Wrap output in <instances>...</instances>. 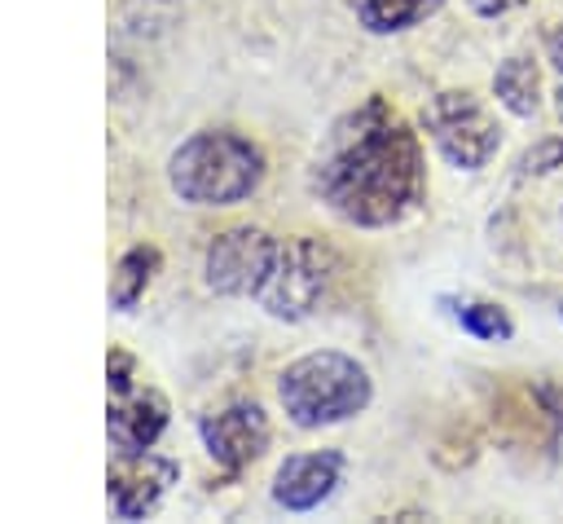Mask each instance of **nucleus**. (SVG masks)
I'll return each instance as SVG.
<instances>
[{
  "instance_id": "1",
  "label": "nucleus",
  "mask_w": 563,
  "mask_h": 524,
  "mask_svg": "<svg viewBox=\"0 0 563 524\" xmlns=\"http://www.w3.org/2000/svg\"><path fill=\"white\" fill-rule=\"evenodd\" d=\"M312 185L321 203L347 225H396L422 198L418 132L387 97H365L356 110L330 123L312 163Z\"/></svg>"
},
{
  "instance_id": "2",
  "label": "nucleus",
  "mask_w": 563,
  "mask_h": 524,
  "mask_svg": "<svg viewBox=\"0 0 563 524\" xmlns=\"http://www.w3.org/2000/svg\"><path fill=\"white\" fill-rule=\"evenodd\" d=\"M264 150L238 128H202L180 141L167 159V185L180 203L194 207H229L260 189Z\"/></svg>"
},
{
  "instance_id": "3",
  "label": "nucleus",
  "mask_w": 563,
  "mask_h": 524,
  "mask_svg": "<svg viewBox=\"0 0 563 524\" xmlns=\"http://www.w3.org/2000/svg\"><path fill=\"white\" fill-rule=\"evenodd\" d=\"M374 396L365 365L347 352H308L277 379V401L295 427H330L361 414Z\"/></svg>"
},
{
  "instance_id": "4",
  "label": "nucleus",
  "mask_w": 563,
  "mask_h": 524,
  "mask_svg": "<svg viewBox=\"0 0 563 524\" xmlns=\"http://www.w3.org/2000/svg\"><path fill=\"white\" fill-rule=\"evenodd\" d=\"M334 251L317 238H277V251H273V264L255 291V299L264 304L268 317L277 321H303L321 308V299L330 295L334 286Z\"/></svg>"
},
{
  "instance_id": "5",
  "label": "nucleus",
  "mask_w": 563,
  "mask_h": 524,
  "mask_svg": "<svg viewBox=\"0 0 563 524\" xmlns=\"http://www.w3.org/2000/svg\"><path fill=\"white\" fill-rule=\"evenodd\" d=\"M422 123H427L435 150H440L453 167H462V172L484 167V163L497 154V141H501L497 119H493L488 106H484L475 92H466V88H444V92H435V97L422 106Z\"/></svg>"
},
{
  "instance_id": "6",
  "label": "nucleus",
  "mask_w": 563,
  "mask_h": 524,
  "mask_svg": "<svg viewBox=\"0 0 563 524\" xmlns=\"http://www.w3.org/2000/svg\"><path fill=\"white\" fill-rule=\"evenodd\" d=\"M277 238L255 229V225H238L211 238L207 255H202V277L216 295H251L260 291L268 264H273Z\"/></svg>"
},
{
  "instance_id": "7",
  "label": "nucleus",
  "mask_w": 563,
  "mask_h": 524,
  "mask_svg": "<svg viewBox=\"0 0 563 524\" xmlns=\"http://www.w3.org/2000/svg\"><path fill=\"white\" fill-rule=\"evenodd\" d=\"M180 467L167 454L154 449H132V454H114L110 471H106V493H110V511L119 520H141L150 515L163 493L176 484Z\"/></svg>"
},
{
  "instance_id": "8",
  "label": "nucleus",
  "mask_w": 563,
  "mask_h": 524,
  "mask_svg": "<svg viewBox=\"0 0 563 524\" xmlns=\"http://www.w3.org/2000/svg\"><path fill=\"white\" fill-rule=\"evenodd\" d=\"M198 436H202L207 454L216 458V467L238 476L242 467H251L268 449V414L255 401H233L224 410L202 414L198 418Z\"/></svg>"
},
{
  "instance_id": "9",
  "label": "nucleus",
  "mask_w": 563,
  "mask_h": 524,
  "mask_svg": "<svg viewBox=\"0 0 563 524\" xmlns=\"http://www.w3.org/2000/svg\"><path fill=\"white\" fill-rule=\"evenodd\" d=\"M339 476H343V454L339 449L295 454L273 476V502L286 506V511H312L334 493Z\"/></svg>"
},
{
  "instance_id": "10",
  "label": "nucleus",
  "mask_w": 563,
  "mask_h": 524,
  "mask_svg": "<svg viewBox=\"0 0 563 524\" xmlns=\"http://www.w3.org/2000/svg\"><path fill=\"white\" fill-rule=\"evenodd\" d=\"M167 401L154 387H132L123 396H110V414H106V436L114 445V454H132V449H154V440L167 427Z\"/></svg>"
},
{
  "instance_id": "11",
  "label": "nucleus",
  "mask_w": 563,
  "mask_h": 524,
  "mask_svg": "<svg viewBox=\"0 0 563 524\" xmlns=\"http://www.w3.org/2000/svg\"><path fill=\"white\" fill-rule=\"evenodd\" d=\"M158 273V247L150 242H136L128 247L119 260H114V273H110V304L119 313H132L150 286V277Z\"/></svg>"
},
{
  "instance_id": "12",
  "label": "nucleus",
  "mask_w": 563,
  "mask_h": 524,
  "mask_svg": "<svg viewBox=\"0 0 563 524\" xmlns=\"http://www.w3.org/2000/svg\"><path fill=\"white\" fill-rule=\"evenodd\" d=\"M444 0H352L356 22L369 35H391V31H409L413 22L431 18Z\"/></svg>"
},
{
  "instance_id": "13",
  "label": "nucleus",
  "mask_w": 563,
  "mask_h": 524,
  "mask_svg": "<svg viewBox=\"0 0 563 524\" xmlns=\"http://www.w3.org/2000/svg\"><path fill=\"white\" fill-rule=\"evenodd\" d=\"M493 92L510 114H532L537 110V66L532 57H506L493 75Z\"/></svg>"
},
{
  "instance_id": "14",
  "label": "nucleus",
  "mask_w": 563,
  "mask_h": 524,
  "mask_svg": "<svg viewBox=\"0 0 563 524\" xmlns=\"http://www.w3.org/2000/svg\"><path fill=\"white\" fill-rule=\"evenodd\" d=\"M453 317H457V326L462 330H471L475 339H510V317H506V308H497V304H453Z\"/></svg>"
},
{
  "instance_id": "15",
  "label": "nucleus",
  "mask_w": 563,
  "mask_h": 524,
  "mask_svg": "<svg viewBox=\"0 0 563 524\" xmlns=\"http://www.w3.org/2000/svg\"><path fill=\"white\" fill-rule=\"evenodd\" d=\"M106 383H110V396H123V392L136 387V361L123 348H110V357H106Z\"/></svg>"
},
{
  "instance_id": "16",
  "label": "nucleus",
  "mask_w": 563,
  "mask_h": 524,
  "mask_svg": "<svg viewBox=\"0 0 563 524\" xmlns=\"http://www.w3.org/2000/svg\"><path fill=\"white\" fill-rule=\"evenodd\" d=\"M559 163H563V137H550V141H541L537 150H528V154L519 159L523 172H550V167H559Z\"/></svg>"
},
{
  "instance_id": "17",
  "label": "nucleus",
  "mask_w": 563,
  "mask_h": 524,
  "mask_svg": "<svg viewBox=\"0 0 563 524\" xmlns=\"http://www.w3.org/2000/svg\"><path fill=\"white\" fill-rule=\"evenodd\" d=\"M479 18H497V13H510V9H519L523 0H466Z\"/></svg>"
},
{
  "instance_id": "18",
  "label": "nucleus",
  "mask_w": 563,
  "mask_h": 524,
  "mask_svg": "<svg viewBox=\"0 0 563 524\" xmlns=\"http://www.w3.org/2000/svg\"><path fill=\"white\" fill-rule=\"evenodd\" d=\"M545 53H550V66L563 75V22L554 26V35H550V44H545Z\"/></svg>"
},
{
  "instance_id": "19",
  "label": "nucleus",
  "mask_w": 563,
  "mask_h": 524,
  "mask_svg": "<svg viewBox=\"0 0 563 524\" xmlns=\"http://www.w3.org/2000/svg\"><path fill=\"white\" fill-rule=\"evenodd\" d=\"M559 114H563V88H559Z\"/></svg>"
}]
</instances>
